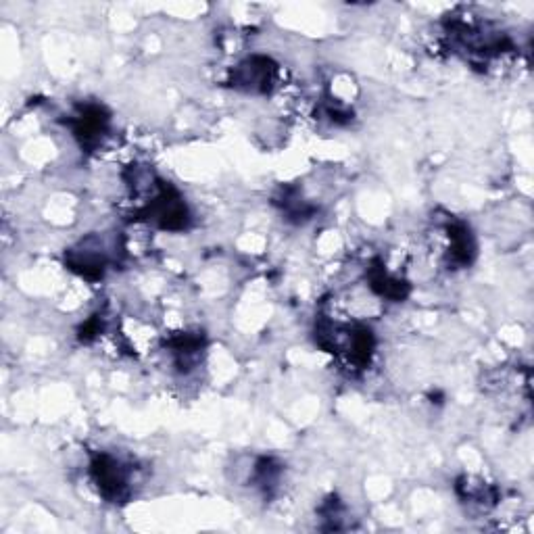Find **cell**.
I'll list each match as a JSON object with an SVG mask.
<instances>
[{
  "instance_id": "cell-1",
  "label": "cell",
  "mask_w": 534,
  "mask_h": 534,
  "mask_svg": "<svg viewBox=\"0 0 534 534\" xmlns=\"http://www.w3.org/2000/svg\"><path fill=\"white\" fill-rule=\"evenodd\" d=\"M138 215L149 224L169 232H182L190 224V213L180 192L165 182H157L149 203L142 205Z\"/></svg>"
},
{
  "instance_id": "cell-2",
  "label": "cell",
  "mask_w": 534,
  "mask_h": 534,
  "mask_svg": "<svg viewBox=\"0 0 534 534\" xmlns=\"http://www.w3.org/2000/svg\"><path fill=\"white\" fill-rule=\"evenodd\" d=\"M92 480L96 484L99 493L111 501H124L130 495V474L126 466L121 461L109 453H99L94 455L92 464H90Z\"/></svg>"
},
{
  "instance_id": "cell-3",
  "label": "cell",
  "mask_w": 534,
  "mask_h": 534,
  "mask_svg": "<svg viewBox=\"0 0 534 534\" xmlns=\"http://www.w3.org/2000/svg\"><path fill=\"white\" fill-rule=\"evenodd\" d=\"M69 126L82 147L92 149L101 142L103 134L109 128V113L101 105H84L69 119Z\"/></svg>"
},
{
  "instance_id": "cell-4",
  "label": "cell",
  "mask_w": 534,
  "mask_h": 534,
  "mask_svg": "<svg viewBox=\"0 0 534 534\" xmlns=\"http://www.w3.org/2000/svg\"><path fill=\"white\" fill-rule=\"evenodd\" d=\"M276 78V65L267 57H251L232 74V86L247 92H270Z\"/></svg>"
},
{
  "instance_id": "cell-5",
  "label": "cell",
  "mask_w": 534,
  "mask_h": 534,
  "mask_svg": "<svg viewBox=\"0 0 534 534\" xmlns=\"http://www.w3.org/2000/svg\"><path fill=\"white\" fill-rule=\"evenodd\" d=\"M449 232V261L457 267H468L476 255V242L466 224H451Z\"/></svg>"
},
{
  "instance_id": "cell-6",
  "label": "cell",
  "mask_w": 534,
  "mask_h": 534,
  "mask_svg": "<svg viewBox=\"0 0 534 534\" xmlns=\"http://www.w3.org/2000/svg\"><path fill=\"white\" fill-rule=\"evenodd\" d=\"M368 278H370V288L382 299L403 301L409 295L407 282L388 274L380 261H374V265L370 267V272H368Z\"/></svg>"
},
{
  "instance_id": "cell-7",
  "label": "cell",
  "mask_w": 534,
  "mask_h": 534,
  "mask_svg": "<svg viewBox=\"0 0 534 534\" xmlns=\"http://www.w3.org/2000/svg\"><path fill=\"white\" fill-rule=\"evenodd\" d=\"M65 261L69 270L78 272L88 280H99L105 274V255L99 249H88V247L80 251L74 249L67 253Z\"/></svg>"
}]
</instances>
